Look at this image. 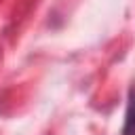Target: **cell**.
<instances>
[{"mask_svg":"<svg viewBox=\"0 0 135 135\" xmlns=\"http://www.w3.org/2000/svg\"><path fill=\"white\" fill-rule=\"evenodd\" d=\"M122 135H135V84H133L131 91H129V103H127Z\"/></svg>","mask_w":135,"mask_h":135,"instance_id":"6da1fadb","label":"cell"}]
</instances>
